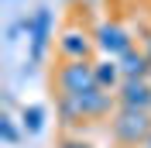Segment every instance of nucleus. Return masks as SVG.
<instances>
[{"instance_id":"nucleus-10","label":"nucleus","mask_w":151,"mask_h":148,"mask_svg":"<svg viewBox=\"0 0 151 148\" xmlns=\"http://www.w3.org/2000/svg\"><path fill=\"white\" fill-rule=\"evenodd\" d=\"M45 120H48V107L45 103H24L21 107V128H24V134H41L45 131Z\"/></svg>"},{"instance_id":"nucleus-13","label":"nucleus","mask_w":151,"mask_h":148,"mask_svg":"<svg viewBox=\"0 0 151 148\" xmlns=\"http://www.w3.org/2000/svg\"><path fill=\"white\" fill-rule=\"evenodd\" d=\"M141 48H144V55L151 62V28H141Z\"/></svg>"},{"instance_id":"nucleus-5","label":"nucleus","mask_w":151,"mask_h":148,"mask_svg":"<svg viewBox=\"0 0 151 148\" xmlns=\"http://www.w3.org/2000/svg\"><path fill=\"white\" fill-rule=\"evenodd\" d=\"M93 38H96V52H103V59H120L137 45L134 31H127L120 21H100L93 28Z\"/></svg>"},{"instance_id":"nucleus-7","label":"nucleus","mask_w":151,"mask_h":148,"mask_svg":"<svg viewBox=\"0 0 151 148\" xmlns=\"http://www.w3.org/2000/svg\"><path fill=\"white\" fill-rule=\"evenodd\" d=\"M117 103L131 110H151V79H124L117 90Z\"/></svg>"},{"instance_id":"nucleus-8","label":"nucleus","mask_w":151,"mask_h":148,"mask_svg":"<svg viewBox=\"0 0 151 148\" xmlns=\"http://www.w3.org/2000/svg\"><path fill=\"white\" fill-rule=\"evenodd\" d=\"M117 62H120L124 79H148V76H151V62H148V55H144L141 45H134L131 52H127V55H120Z\"/></svg>"},{"instance_id":"nucleus-3","label":"nucleus","mask_w":151,"mask_h":148,"mask_svg":"<svg viewBox=\"0 0 151 148\" xmlns=\"http://www.w3.org/2000/svg\"><path fill=\"white\" fill-rule=\"evenodd\" d=\"M52 86L55 96H83L96 86V59L89 62H58L52 69Z\"/></svg>"},{"instance_id":"nucleus-14","label":"nucleus","mask_w":151,"mask_h":148,"mask_svg":"<svg viewBox=\"0 0 151 148\" xmlns=\"http://www.w3.org/2000/svg\"><path fill=\"white\" fill-rule=\"evenodd\" d=\"M141 148H151V138H148V141H144V145H141Z\"/></svg>"},{"instance_id":"nucleus-11","label":"nucleus","mask_w":151,"mask_h":148,"mask_svg":"<svg viewBox=\"0 0 151 148\" xmlns=\"http://www.w3.org/2000/svg\"><path fill=\"white\" fill-rule=\"evenodd\" d=\"M21 138H24V128L14 120V114H7V110H4V114H0V141L14 148Z\"/></svg>"},{"instance_id":"nucleus-4","label":"nucleus","mask_w":151,"mask_h":148,"mask_svg":"<svg viewBox=\"0 0 151 148\" xmlns=\"http://www.w3.org/2000/svg\"><path fill=\"white\" fill-rule=\"evenodd\" d=\"M55 14L52 7H38L31 14V35H28V65H41L48 55V45L55 41Z\"/></svg>"},{"instance_id":"nucleus-6","label":"nucleus","mask_w":151,"mask_h":148,"mask_svg":"<svg viewBox=\"0 0 151 148\" xmlns=\"http://www.w3.org/2000/svg\"><path fill=\"white\" fill-rule=\"evenodd\" d=\"M72 100H76V107H79V114H83V120L113 117V110L120 107V103H117V93H110V90H100V86L86 90L83 96H72Z\"/></svg>"},{"instance_id":"nucleus-1","label":"nucleus","mask_w":151,"mask_h":148,"mask_svg":"<svg viewBox=\"0 0 151 148\" xmlns=\"http://www.w3.org/2000/svg\"><path fill=\"white\" fill-rule=\"evenodd\" d=\"M110 134L124 148H141L151 138V110H131V107H117L110 117Z\"/></svg>"},{"instance_id":"nucleus-2","label":"nucleus","mask_w":151,"mask_h":148,"mask_svg":"<svg viewBox=\"0 0 151 148\" xmlns=\"http://www.w3.org/2000/svg\"><path fill=\"white\" fill-rule=\"evenodd\" d=\"M55 52H58L62 62H89L93 52H96V38H93V31L86 28L83 21L72 17V21H65V24L58 28Z\"/></svg>"},{"instance_id":"nucleus-9","label":"nucleus","mask_w":151,"mask_h":148,"mask_svg":"<svg viewBox=\"0 0 151 148\" xmlns=\"http://www.w3.org/2000/svg\"><path fill=\"white\" fill-rule=\"evenodd\" d=\"M124 83V73H120V62L117 59H96V86L100 90H110L117 93Z\"/></svg>"},{"instance_id":"nucleus-12","label":"nucleus","mask_w":151,"mask_h":148,"mask_svg":"<svg viewBox=\"0 0 151 148\" xmlns=\"http://www.w3.org/2000/svg\"><path fill=\"white\" fill-rule=\"evenodd\" d=\"M58 148H93L86 138H79V134H65V138L58 141Z\"/></svg>"}]
</instances>
